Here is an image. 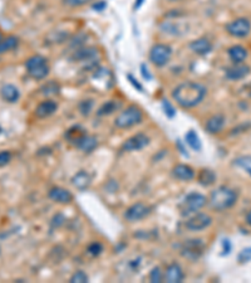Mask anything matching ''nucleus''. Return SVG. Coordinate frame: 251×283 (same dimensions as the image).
I'll list each match as a JSON object with an SVG mask.
<instances>
[{
  "label": "nucleus",
  "mask_w": 251,
  "mask_h": 283,
  "mask_svg": "<svg viewBox=\"0 0 251 283\" xmlns=\"http://www.w3.org/2000/svg\"><path fill=\"white\" fill-rule=\"evenodd\" d=\"M197 181L202 186H211L216 181V174L211 169H201L197 174Z\"/></svg>",
  "instance_id": "obj_21"
},
{
  "label": "nucleus",
  "mask_w": 251,
  "mask_h": 283,
  "mask_svg": "<svg viewBox=\"0 0 251 283\" xmlns=\"http://www.w3.org/2000/svg\"><path fill=\"white\" fill-rule=\"evenodd\" d=\"M4 37H3V34H1V32H0V42H1V39H3Z\"/></svg>",
  "instance_id": "obj_42"
},
{
  "label": "nucleus",
  "mask_w": 251,
  "mask_h": 283,
  "mask_svg": "<svg viewBox=\"0 0 251 283\" xmlns=\"http://www.w3.org/2000/svg\"><path fill=\"white\" fill-rule=\"evenodd\" d=\"M149 144V137L146 133H136L130 139H127L122 145V150L127 151V153H132V151L142 150L143 147H146Z\"/></svg>",
  "instance_id": "obj_9"
},
{
  "label": "nucleus",
  "mask_w": 251,
  "mask_h": 283,
  "mask_svg": "<svg viewBox=\"0 0 251 283\" xmlns=\"http://www.w3.org/2000/svg\"><path fill=\"white\" fill-rule=\"evenodd\" d=\"M149 281L152 283H161L163 282V272L160 267H153L149 272Z\"/></svg>",
  "instance_id": "obj_30"
},
{
  "label": "nucleus",
  "mask_w": 251,
  "mask_h": 283,
  "mask_svg": "<svg viewBox=\"0 0 251 283\" xmlns=\"http://www.w3.org/2000/svg\"><path fill=\"white\" fill-rule=\"evenodd\" d=\"M245 220H246V224L250 225V227H251V210L248 211V214H246Z\"/></svg>",
  "instance_id": "obj_41"
},
{
  "label": "nucleus",
  "mask_w": 251,
  "mask_h": 283,
  "mask_svg": "<svg viewBox=\"0 0 251 283\" xmlns=\"http://www.w3.org/2000/svg\"><path fill=\"white\" fill-rule=\"evenodd\" d=\"M234 165L235 166L240 167L244 171L248 172L251 176V155H243L239 156L234 160Z\"/></svg>",
  "instance_id": "obj_27"
},
{
  "label": "nucleus",
  "mask_w": 251,
  "mask_h": 283,
  "mask_svg": "<svg viewBox=\"0 0 251 283\" xmlns=\"http://www.w3.org/2000/svg\"><path fill=\"white\" fill-rule=\"evenodd\" d=\"M207 204V198L205 195L200 194V193H190L185 197V199L182 200V203L179 205V211H181V215L183 217H187L191 214H195L200 210V209L204 208Z\"/></svg>",
  "instance_id": "obj_5"
},
{
  "label": "nucleus",
  "mask_w": 251,
  "mask_h": 283,
  "mask_svg": "<svg viewBox=\"0 0 251 283\" xmlns=\"http://www.w3.org/2000/svg\"><path fill=\"white\" fill-rule=\"evenodd\" d=\"M59 91H61V87L57 82L54 81H49L45 84H43L40 88V92L45 96H53V94H58Z\"/></svg>",
  "instance_id": "obj_29"
},
{
  "label": "nucleus",
  "mask_w": 251,
  "mask_h": 283,
  "mask_svg": "<svg viewBox=\"0 0 251 283\" xmlns=\"http://www.w3.org/2000/svg\"><path fill=\"white\" fill-rule=\"evenodd\" d=\"M91 0H63V3L67 6H72V8H77V6H82L88 4Z\"/></svg>",
  "instance_id": "obj_35"
},
{
  "label": "nucleus",
  "mask_w": 251,
  "mask_h": 283,
  "mask_svg": "<svg viewBox=\"0 0 251 283\" xmlns=\"http://www.w3.org/2000/svg\"><path fill=\"white\" fill-rule=\"evenodd\" d=\"M98 145V141L94 136H91V135H84V136L80 139V141L77 144L78 149H80L84 153H92Z\"/></svg>",
  "instance_id": "obj_22"
},
{
  "label": "nucleus",
  "mask_w": 251,
  "mask_h": 283,
  "mask_svg": "<svg viewBox=\"0 0 251 283\" xmlns=\"http://www.w3.org/2000/svg\"><path fill=\"white\" fill-rule=\"evenodd\" d=\"M207 89L201 83L186 81L172 91V98L182 109H193L204 101Z\"/></svg>",
  "instance_id": "obj_1"
},
{
  "label": "nucleus",
  "mask_w": 251,
  "mask_h": 283,
  "mask_svg": "<svg viewBox=\"0 0 251 283\" xmlns=\"http://www.w3.org/2000/svg\"><path fill=\"white\" fill-rule=\"evenodd\" d=\"M143 120V114H142L141 109L137 106L132 105L128 106L127 109H124L118 116L114 120V126L117 128H130L133 126L138 125L142 122Z\"/></svg>",
  "instance_id": "obj_3"
},
{
  "label": "nucleus",
  "mask_w": 251,
  "mask_h": 283,
  "mask_svg": "<svg viewBox=\"0 0 251 283\" xmlns=\"http://www.w3.org/2000/svg\"><path fill=\"white\" fill-rule=\"evenodd\" d=\"M92 101H84V102L80 105V111H82L83 115H88L89 111H91L92 109Z\"/></svg>",
  "instance_id": "obj_37"
},
{
  "label": "nucleus",
  "mask_w": 251,
  "mask_h": 283,
  "mask_svg": "<svg viewBox=\"0 0 251 283\" xmlns=\"http://www.w3.org/2000/svg\"><path fill=\"white\" fill-rule=\"evenodd\" d=\"M162 106H163V110H165V114L167 115V116H169L170 119H172V117H174L175 115H176V111H175L174 106H172L171 103H170L167 100H163Z\"/></svg>",
  "instance_id": "obj_34"
},
{
  "label": "nucleus",
  "mask_w": 251,
  "mask_h": 283,
  "mask_svg": "<svg viewBox=\"0 0 251 283\" xmlns=\"http://www.w3.org/2000/svg\"><path fill=\"white\" fill-rule=\"evenodd\" d=\"M58 110V105L53 100L43 101L39 103L36 109V116L38 119H47V117L52 116L55 111Z\"/></svg>",
  "instance_id": "obj_14"
},
{
  "label": "nucleus",
  "mask_w": 251,
  "mask_h": 283,
  "mask_svg": "<svg viewBox=\"0 0 251 283\" xmlns=\"http://www.w3.org/2000/svg\"><path fill=\"white\" fill-rule=\"evenodd\" d=\"M118 107L119 105L116 102V101H108V102L103 103L100 109H98L97 115H98V116H108V115L113 114L114 111H117Z\"/></svg>",
  "instance_id": "obj_28"
},
{
  "label": "nucleus",
  "mask_w": 251,
  "mask_h": 283,
  "mask_svg": "<svg viewBox=\"0 0 251 283\" xmlns=\"http://www.w3.org/2000/svg\"><path fill=\"white\" fill-rule=\"evenodd\" d=\"M250 75V67L246 64L238 63L226 70V78L230 81H240Z\"/></svg>",
  "instance_id": "obj_13"
},
{
  "label": "nucleus",
  "mask_w": 251,
  "mask_h": 283,
  "mask_svg": "<svg viewBox=\"0 0 251 283\" xmlns=\"http://www.w3.org/2000/svg\"><path fill=\"white\" fill-rule=\"evenodd\" d=\"M105 8H106L105 1H98V3H96L93 5V9H96V10H98V11L103 10V9H105Z\"/></svg>",
  "instance_id": "obj_40"
},
{
  "label": "nucleus",
  "mask_w": 251,
  "mask_h": 283,
  "mask_svg": "<svg viewBox=\"0 0 251 283\" xmlns=\"http://www.w3.org/2000/svg\"><path fill=\"white\" fill-rule=\"evenodd\" d=\"M185 140H186V144L188 145V146L192 149V150L195 151H201L202 149V144H201V140H200L199 135H197L196 132L193 130H190L187 133H186L185 136Z\"/></svg>",
  "instance_id": "obj_26"
},
{
  "label": "nucleus",
  "mask_w": 251,
  "mask_h": 283,
  "mask_svg": "<svg viewBox=\"0 0 251 283\" xmlns=\"http://www.w3.org/2000/svg\"><path fill=\"white\" fill-rule=\"evenodd\" d=\"M185 278L183 269L179 263H171L163 272V281L167 283H181Z\"/></svg>",
  "instance_id": "obj_11"
},
{
  "label": "nucleus",
  "mask_w": 251,
  "mask_h": 283,
  "mask_svg": "<svg viewBox=\"0 0 251 283\" xmlns=\"http://www.w3.org/2000/svg\"><path fill=\"white\" fill-rule=\"evenodd\" d=\"M238 261L240 263H248V262L251 261V247L244 248L238 255Z\"/></svg>",
  "instance_id": "obj_33"
},
{
  "label": "nucleus",
  "mask_w": 251,
  "mask_h": 283,
  "mask_svg": "<svg viewBox=\"0 0 251 283\" xmlns=\"http://www.w3.org/2000/svg\"><path fill=\"white\" fill-rule=\"evenodd\" d=\"M0 96L5 102L15 103L20 97V92L14 84H4L0 89Z\"/></svg>",
  "instance_id": "obj_19"
},
{
  "label": "nucleus",
  "mask_w": 251,
  "mask_h": 283,
  "mask_svg": "<svg viewBox=\"0 0 251 283\" xmlns=\"http://www.w3.org/2000/svg\"><path fill=\"white\" fill-rule=\"evenodd\" d=\"M128 80H130V82H131V83L133 84V86H135V87H137V89H138V91H141V92H142V89H143V88H142V86H141V84L138 83V82H137V80H135V78H133L132 76H131V75H128Z\"/></svg>",
  "instance_id": "obj_39"
},
{
  "label": "nucleus",
  "mask_w": 251,
  "mask_h": 283,
  "mask_svg": "<svg viewBox=\"0 0 251 283\" xmlns=\"http://www.w3.org/2000/svg\"><path fill=\"white\" fill-rule=\"evenodd\" d=\"M87 252H88V254L93 255V257H98L103 252V244L100 243V242H93L92 244L88 245Z\"/></svg>",
  "instance_id": "obj_31"
},
{
  "label": "nucleus",
  "mask_w": 251,
  "mask_h": 283,
  "mask_svg": "<svg viewBox=\"0 0 251 283\" xmlns=\"http://www.w3.org/2000/svg\"><path fill=\"white\" fill-rule=\"evenodd\" d=\"M88 281H89V278L86 273L83 272V271H77V272H75L74 275L71 277L69 282L71 283H86V282H88Z\"/></svg>",
  "instance_id": "obj_32"
},
{
  "label": "nucleus",
  "mask_w": 251,
  "mask_h": 283,
  "mask_svg": "<svg viewBox=\"0 0 251 283\" xmlns=\"http://www.w3.org/2000/svg\"><path fill=\"white\" fill-rule=\"evenodd\" d=\"M172 57V48L165 43L155 44L149 50V61L157 67H163L169 63Z\"/></svg>",
  "instance_id": "obj_6"
},
{
  "label": "nucleus",
  "mask_w": 251,
  "mask_h": 283,
  "mask_svg": "<svg viewBox=\"0 0 251 283\" xmlns=\"http://www.w3.org/2000/svg\"><path fill=\"white\" fill-rule=\"evenodd\" d=\"M213 224V218L206 213H195L185 223L186 229L190 232H201Z\"/></svg>",
  "instance_id": "obj_7"
},
{
  "label": "nucleus",
  "mask_w": 251,
  "mask_h": 283,
  "mask_svg": "<svg viewBox=\"0 0 251 283\" xmlns=\"http://www.w3.org/2000/svg\"><path fill=\"white\" fill-rule=\"evenodd\" d=\"M172 175H174L176 179L182 180V181H190V180H192L195 176H196L195 170L186 164L176 165V166L172 169Z\"/></svg>",
  "instance_id": "obj_16"
},
{
  "label": "nucleus",
  "mask_w": 251,
  "mask_h": 283,
  "mask_svg": "<svg viewBox=\"0 0 251 283\" xmlns=\"http://www.w3.org/2000/svg\"><path fill=\"white\" fill-rule=\"evenodd\" d=\"M226 32L234 38H245L251 32V23L246 18H238L226 25Z\"/></svg>",
  "instance_id": "obj_8"
},
{
  "label": "nucleus",
  "mask_w": 251,
  "mask_h": 283,
  "mask_svg": "<svg viewBox=\"0 0 251 283\" xmlns=\"http://www.w3.org/2000/svg\"><path fill=\"white\" fill-rule=\"evenodd\" d=\"M98 54V50L96 48H83V49H78L74 54V59L79 62L84 61H92L93 58H96V56Z\"/></svg>",
  "instance_id": "obj_24"
},
{
  "label": "nucleus",
  "mask_w": 251,
  "mask_h": 283,
  "mask_svg": "<svg viewBox=\"0 0 251 283\" xmlns=\"http://www.w3.org/2000/svg\"><path fill=\"white\" fill-rule=\"evenodd\" d=\"M190 49L199 56H206L213 50V43L206 38H200L190 43Z\"/></svg>",
  "instance_id": "obj_17"
},
{
  "label": "nucleus",
  "mask_w": 251,
  "mask_h": 283,
  "mask_svg": "<svg viewBox=\"0 0 251 283\" xmlns=\"http://www.w3.org/2000/svg\"><path fill=\"white\" fill-rule=\"evenodd\" d=\"M11 160V153L10 151H0V167L5 166L9 164V161Z\"/></svg>",
  "instance_id": "obj_36"
},
{
  "label": "nucleus",
  "mask_w": 251,
  "mask_h": 283,
  "mask_svg": "<svg viewBox=\"0 0 251 283\" xmlns=\"http://www.w3.org/2000/svg\"><path fill=\"white\" fill-rule=\"evenodd\" d=\"M227 54H229L230 59H231L235 64L243 63V62L248 58V49L240 44H235L227 49Z\"/></svg>",
  "instance_id": "obj_20"
},
{
  "label": "nucleus",
  "mask_w": 251,
  "mask_h": 283,
  "mask_svg": "<svg viewBox=\"0 0 251 283\" xmlns=\"http://www.w3.org/2000/svg\"><path fill=\"white\" fill-rule=\"evenodd\" d=\"M84 135H86L84 130H83V128H80L79 126H75V127L69 128V130L67 131L66 139L68 140L71 144H73L74 146H77V144L80 141V139H82Z\"/></svg>",
  "instance_id": "obj_25"
},
{
  "label": "nucleus",
  "mask_w": 251,
  "mask_h": 283,
  "mask_svg": "<svg viewBox=\"0 0 251 283\" xmlns=\"http://www.w3.org/2000/svg\"><path fill=\"white\" fill-rule=\"evenodd\" d=\"M151 213V208L148 205L143 203H135L131 206H128L126 213H124V218L128 220V222H138V220H142L143 218H146L148 214Z\"/></svg>",
  "instance_id": "obj_10"
},
{
  "label": "nucleus",
  "mask_w": 251,
  "mask_h": 283,
  "mask_svg": "<svg viewBox=\"0 0 251 283\" xmlns=\"http://www.w3.org/2000/svg\"><path fill=\"white\" fill-rule=\"evenodd\" d=\"M236 200H238V194L232 189L222 185L214 189L207 202L214 210L222 211L232 208L236 203Z\"/></svg>",
  "instance_id": "obj_2"
},
{
  "label": "nucleus",
  "mask_w": 251,
  "mask_h": 283,
  "mask_svg": "<svg viewBox=\"0 0 251 283\" xmlns=\"http://www.w3.org/2000/svg\"><path fill=\"white\" fill-rule=\"evenodd\" d=\"M0 132H1V127H0Z\"/></svg>",
  "instance_id": "obj_43"
},
{
  "label": "nucleus",
  "mask_w": 251,
  "mask_h": 283,
  "mask_svg": "<svg viewBox=\"0 0 251 283\" xmlns=\"http://www.w3.org/2000/svg\"><path fill=\"white\" fill-rule=\"evenodd\" d=\"M225 122H226V119H225L224 115L216 114L207 120L206 123H205V128L209 133H218L224 128Z\"/></svg>",
  "instance_id": "obj_15"
},
{
  "label": "nucleus",
  "mask_w": 251,
  "mask_h": 283,
  "mask_svg": "<svg viewBox=\"0 0 251 283\" xmlns=\"http://www.w3.org/2000/svg\"><path fill=\"white\" fill-rule=\"evenodd\" d=\"M91 183H92L91 175H89L87 171H84V170L78 171L72 178L73 186H74L75 189H78V190H80V192H84L86 189H88Z\"/></svg>",
  "instance_id": "obj_18"
},
{
  "label": "nucleus",
  "mask_w": 251,
  "mask_h": 283,
  "mask_svg": "<svg viewBox=\"0 0 251 283\" xmlns=\"http://www.w3.org/2000/svg\"><path fill=\"white\" fill-rule=\"evenodd\" d=\"M25 68H27L28 75L34 80H44L49 75L50 67L47 58L43 56H32L25 62Z\"/></svg>",
  "instance_id": "obj_4"
},
{
  "label": "nucleus",
  "mask_w": 251,
  "mask_h": 283,
  "mask_svg": "<svg viewBox=\"0 0 251 283\" xmlns=\"http://www.w3.org/2000/svg\"><path fill=\"white\" fill-rule=\"evenodd\" d=\"M18 44H19V39L15 36L4 37V38L1 39V42H0V54L15 49V48L18 47Z\"/></svg>",
  "instance_id": "obj_23"
},
{
  "label": "nucleus",
  "mask_w": 251,
  "mask_h": 283,
  "mask_svg": "<svg viewBox=\"0 0 251 283\" xmlns=\"http://www.w3.org/2000/svg\"><path fill=\"white\" fill-rule=\"evenodd\" d=\"M222 244H224V254H229L230 250H231V243H230L229 239H224Z\"/></svg>",
  "instance_id": "obj_38"
},
{
  "label": "nucleus",
  "mask_w": 251,
  "mask_h": 283,
  "mask_svg": "<svg viewBox=\"0 0 251 283\" xmlns=\"http://www.w3.org/2000/svg\"><path fill=\"white\" fill-rule=\"evenodd\" d=\"M48 197L50 200L55 202L58 204H71L73 202L72 193L67 190V189L62 188V186H54L49 190Z\"/></svg>",
  "instance_id": "obj_12"
}]
</instances>
